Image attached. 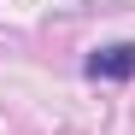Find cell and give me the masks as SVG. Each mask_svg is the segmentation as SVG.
I'll use <instances>...</instances> for the list:
<instances>
[{
	"label": "cell",
	"instance_id": "cell-1",
	"mask_svg": "<svg viewBox=\"0 0 135 135\" xmlns=\"http://www.w3.org/2000/svg\"><path fill=\"white\" fill-rule=\"evenodd\" d=\"M82 71L94 82H129L135 76V41H112V47H94L82 59Z\"/></svg>",
	"mask_w": 135,
	"mask_h": 135
}]
</instances>
